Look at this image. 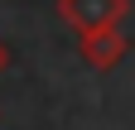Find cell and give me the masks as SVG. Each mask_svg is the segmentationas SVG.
Wrapping results in <instances>:
<instances>
[{"mask_svg":"<svg viewBox=\"0 0 135 130\" xmlns=\"http://www.w3.org/2000/svg\"><path fill=\"white\" fill-rule=\"evenodd\" d=\"M77 53L87 58V68L97 72H111L116 63L130 53V39L121 24H106V29H87V34H77Z\"/></svg>","mask_w":135,"mask_h":130,"instance_id":"cell-1","label":"cell"},{"mask_svg":"<svg viewBox=\"0 0 135 130\" xmlns=\"http://www.w3.org/2000/svg\"><path fill=\"white\" fill-rule=\"evenodd\" d=\"M126 10H130V0H58V14L77 29V34H87V29H106V24H121Z\"/></svg>","mask_w":135,"mask_h":130,"instance_id":"cell-2","label":"cell"},{"mask_svg":"<svg viewBox=\"0 0 135 130\" xmlns=\"http://www.w3.org/2000/svg\"><path fill=\"white\" fill-rule=\"evenodd\" d=\"M5 58H10V53H5V43H0V68H5Z\"/></svg>","mask_w":135,"mask_h":130,"instance_id":"cell-3","label":"cell"}]
</instances>
